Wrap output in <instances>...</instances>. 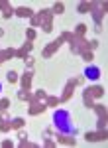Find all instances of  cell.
<instances>
[{
	"label": "cell",
	"instance_id": "obj_7",
	"mask_svg": "<svg viewBox=\"0 0 108 148\" xmlns=\"http://www.w3.org/2000/svg\"><path fill=\"white\" fill-rule=\"evenodd\" d=\"M43 111H45V105H33V107L28 109L30 114H39V113H43Z\"/></svg>",
	"mask_w": 108,
	"mask_h": 148
},
{
	"label": "cell",
	"instance_id": "obj_5",
	"mask_svg": "<svg viewBox=\"0 0 108 148\" xmlns=\"http://www.w3.org/2000/svg\"><path fill=\"white\" fill-rule=\"evenodd\" d=\"M85 77H88V79H98V77H100V69H98L96 65H94V67H92V65L86 67L85 69Z\"/></svg>",
	"mask_w": 108,
	"mask_h": 148
},
{
	"label": "cell",
	"instance_id": "obj_20",
	"mask_svg": "<svg viewBox=\"0 0 108 148\" xmlns=\"http://www.w3.org/2000/svg\"><path fill=\"white\" fill-rule=\"evenodd\" d=\"M8 81H10V83H16V81H18V75H16V71H10V73H8Z\"/></svg>",
	"mask_w": 108,
	"mask_h": 148
},
{
	"label": "cell",
	"instance_id": "obj_17",
	"mask_svg": "<svg viewBox=\"0 0 108 148\" xmlns=\"http://www.w3.org/2000/svg\"><path fill=\"white\" fill-rule=\"evenodd\" d=\"M53 12L55 14H61V12H65V6L61 4V2H57V4L53 6Z\"/></svg>",
	"mask_w": 108,
	"mask_h": 148
},
{
	"label": "cell",
	"instance_id": "obj_1",
	"mask_svg": "<svg viewBox=\"0 0 108 148\" xmlns=\"http://www.w3.org/2000/svg\"><path fill=\"white\" fill-rule=\"evenodd\" d=\"M53 123H55V128L61 132V134H67V136H73L77 132L75 125L71 123V114L67 111H55L53 114Z\"/></svg>",
	"mask_w": 108,
	"mask_h": 148
},
{
	"label": "cell",
	"instance_id": "obj_21",
	"mask_svg": "<svg viewBox=\"0 0 108 148\" xmlns=\"http://www.w3.org/2000/svg\"><path fill=\"white\" fill-rule=\"evenodd\" d=\"M8 105H10V101H8V99H2V101H0V111L8 109Z\"/></svg>",
	"mask_w": 108,
	"mask_h": 148
},
{
	"label": "cell",
	"instance_id": "obj_14",
	"mask_svg": "<svg viewBox=\"0 0 108 148\" xmlns=\"http://www.w3.org/2000/svg\"><path fill=\"white\" fill-rule=\"evenodd\" d=\"M24 126V119H14L10 123V128H22Z\"/></svg>",
	"mask_w": 108,
	"mask_h": 148
},
{
	"label": "cell",
	"instance_id": "obj_27",
	"mask_svg": "<svg viewBox=\"0 0 108 148\" xmlns=\"http://www.w3.org/2000/svg\"><path fill=\"white\" fill-rule=\"evenodd\" d=\"M2 34H4V32H2V30H0V36H2Z\"/></svg>",
	"mask_w": 108,
	"mask_h": 148
},
{
	"label": "cell",
	"instance_id": "obj_6",
	"mask_svg": "<svg viewBox=\"0 0 108 148\" xmlns=\"http://www.w3.org/2000/svg\"><path fill=\"white\" fill-rule=\"evenodd\" d=\"M16 16H20V18H32V10L30 8H18Z\"/></svg>",
	"mask_w": 108,
	"mask_h": 148
},
{
	"label": "cell",
	"instance_id": "obj_26",
	"mask_svg": "<svg viewBox=\"0 0 108 148\" xmlns=\"http://www.w3.org/2000/svg\"><path fill=\"white\" fill-rule=\"evenodd\" d=\"M0 91H2V83H0Z\"/></svg>",
	"mask_w": 108,
	"mask_h": 148
},
{
	"label": "cell",
	"instance_id": "obj_8",
	"mask_svg": "<svg viewBox=\"0 0 108 148\" xmlns=\"http://www.w3.org/2000/svg\"><path fill=\"white\" fill-rule=\"evenodd\" d=\"M30 85H32V73H26L22 77V87L24 89H30Z\"/></svg>",
	"mask_w": 108,
	"mask_h": 148
},
{
	"label": "cell",
	"instance_id": "obj_2",
	"mask_svg": "<svg viewBox=\"0 0 108 148\" xmlns=\"http://www.w3.org/2000/svg\"><path fill=\"white\" fill-rule=\"evenodd\" d=\"M65 40H71V34H63L61 38H59V40H57V42H53V44H51L49 47H45V49L41 51V53H43V57H49V56H53V53H55V49H57V47L61 46V44H63Z\"/></svg>",
	"mask_w": 108,
	"mask_h": 148
},
{
	"label": "cell",
	"instance_id": "obj_15",
	"mask_svg": "<svg viewBox=\"0 0 108 148\" xmlns=\"http://www.w3.org/2000/svg\"><path fill=\"white\" fill-rule=\"evenodd\" d=\"M85 32H86V26H85V24H79L77 30H75V34L77 36H85Z\"/></svg>",
	"mask_w": 108,
	"mask_h": 148
},
{
	"label": "cell",
	"instance_id": "obj_16",
	"mask_svg": "<svg viewBox=\"0 0 108 148\" xmlns=\"http://www.w3.org/2000/svg\"><path fill=\"white\" fill-rule=\"evenodd\" d=\"M59 103V99H55V97H47V101H45V107H55Z\"/></svg>",
	"mask_w": 108,
	"mask_h": 148
},
{
	"label": "cell",
	"instance_id": "obj_9",
	"mask_svg": "<svg viewBox=\"0 0 108 148\" xmlns=\"http://www.w3.org/2000/svg\"><path fill=\"white\" fill-rule=\"evenodd\" d=\"M88 95H94V97H102L104 95V89L102 87H90V89H86Z\"/></svg>",
	"mask_w": 108,
	"mask_h": 148
},
{
	"label": "cell",
	"instance_id": "obj_22",
	"mask_svg": "<svg viewBox=\"0 0 108 148\" xmlns=\"http://www.w3.org/2000/svg\"><path fill=\"white\" fill-rule=\"evenodd\" d=\"M92 16H94V20H96V24H100V18H102V14L94 10V14H92Z\"/></svg>",
	"mask_w": 108,
	"mask_h": 148
},
{
	"label": "cell",
	"instance_id": "obj_18",
	"mask_svg": "<svg viewBox=\"0 0 108 148\" xmlns=\"http://www.w3.org/2000/svg\"><path fill=\"white\" fill-rule=\"evenodd\" d=\"M0 130H2V132L10 130V125H6V121H4V119H0Z\"/></svg>",
	"mask_w": 108,
	"mask_h": 148
},
{
	"label": "cell",
	"instance_id": "obj_13",
	"mask_svg": "<svg viewBox=\"0 0 108 148\" xmlns=\"http://www.w3.org/2000/svg\"><path fill=\"white\" fill-rule=\"evenodd\" d=\"M59 142H61V144H69V146L75 144V140H73V138H67V134H61V136H59Z\"/></svg>",
	"mask_w": 108,
	"mask_h": 148
},
{
	"label": "cell",
	"instance_id": "obj_24",
	"mask_svg": "<svg viewBox=\"0 0 108 148\" xmlns=\"http://www.w3.org/2000/svg\"><path fill=\"white\" fill-rule=\"evenodd\" d=\"M39 22H41V16H35V18L32 20V24H33V26H37Z\"/></svg>",
	"mask_w": 108,
	"mask_h": 148
},
{
	"label": "cell",
	"instance_id": "obj_12",
	"mask_svg": "<svg viewBox=\"0 0 108 148\" xmlns=\"http://www.w3.org/2000/svg\"><path fill=\"white\" fill-rule=\"evenodd\" d=\"M0 8L4 10V18H10V16H12V8L6 4V2H0Z\"/></svg>",
	"mask_w": 108,
	"mask_h": 148
},
{
	"label": "cell",
	"instance_id": "obj_25",
	"mask_svg": "<svg viewBox=\"0 0 108 148\" xmlns=\"http://www.w3.org/2000/svg\"><path fill=\"white\" fill-rule=\"evenodd\" d=\"M35 97H37V99H43V97H45V91H37V95H35Z\"/></svg>",
	"mask_w": 108,
	"mask_h": 148
},
{
	"label": "cell",
	"instance_id": "obj_10",
	"mask_svg": "<svg viewBox=\"0 0 108 148\" xmlns=\"http://www.w3.org/2000/svg\"><path fill=\"white\" fill-rule=\"evenodd\" d=\"M20 99H24V101H30V103H33V97H32V93L28 91V89H24V91H20V95H18Z\"/></svg>",
	"mask_w": 108,
	"mask_h": 148
},
{
	"label": "cell",
	"instance_id": "obj_3",
	"mask_svg": "<svg viewBox=\"0 0 108 148\" xmlns=\"http://www.w3.org/2000/svg\"><path fill=\"white\" fill-rule=\"evenodd\" d=\"M39 16H41V22H43V30L51 32V10H43Z\"/></svg>",
	"mask_w": 108,
	"mask_h": 148
},
{
	"label": "cell",
	"instance_id": "obj_23",
	"mask_svg": "<svg viewBox=\"0 0 108 148\" xmlns=\"http://www.w3.org/2000/svg\"><path fill=\"white\" fill-rule=\"evenodd\" d=\"M83 57L88 61V59H92V53H90V51H83Z\"/></svg>",
	"mask_w": 108,
	"mask_h": 148
},
{
	"label": "cell",
	"instance_id": "obj_11",
	"mask_svg": "<svg viewBox=\"0 0 108 148\" xmlns=\"http://www.w3.org/2000/svg\"><path fill=\"white\" fill-rule=\"evenodd\" d=\"M94 8V4L92 2H83V4H79V12H88Z\"/></svg>",
	"mask_w": 108,
	"mask_h": 148
},
{
	"label": "cell",
	"instance_id": "obj_19",
	"mask_svg": "<svg viewBox=\"0 0 108 148\" xmlns=\"http://www.w3.org/2000/svg\"><path fill=\"white\" fill-rule=\"evenodd\" d=\"M26 36H28V40L32 42L33 38H35V30H33V28H28V32H26Z\"/></svg>",
	"mask_w": 108,
	"mask_h": 148
},
{
	"label": "cell",
	"instance_id": "obj_4",
	"mask_svg": "<svg viewBox=\"0 0 108 148\" xmlns=\"http://www.w3.org/2000/svg\"><path fill=\"white\" fill-rule=\"evenodd\" d=\"M85 138L88 142H98V140H104L106 138V132H86Z\"/></svg>",
	"mask_w": 108,
	"mask_h": 148
}]
</instances>
